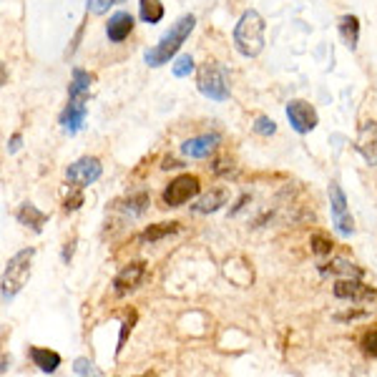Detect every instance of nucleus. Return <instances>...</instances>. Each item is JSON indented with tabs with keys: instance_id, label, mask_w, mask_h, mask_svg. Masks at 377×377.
Wrapping results in <instances>:
<instances>
[{
	"instance_id": "9b49d317",
	"label": "nucleus",
	"mask_w": 377,
	"mask_h": 377,
	"mask_svg": "<svg viewBox=\"0 0 377 377\" xmlns=\"http://www.w3.org/2000/svg\"><path fill=\"white\" fill-rule=\"evenodd\" d=\"M88 99H68V106L63 108L60 113V126L66 128L68 133H78L86 124V116H88Z\"/></svg>"
},
{
	"instance_id": "423d86ee",
	"label": "nucleus",
	"mask_w": 377,
	"mask_h": 377,
	"mask_svg": "<svg viewBox=\"0 0 377 377\" xmlns=\"http://www.w3.org/2000/svg\"><path fill=\"white\" fill-rule=\"evenodd\" d=\"M199 194V179L194 174H181L171 184L164 189V204L176 209V206L186 204V201H192L194 196Z\"/></svg>"
},
{
	"instance_id": "6ab92c4d",
	"label": "nucleus",
	"mask_w": 377,
	"mask_h": 377,
	"mask_svg": "<svg viewBox=\"0 0 377 377\" xmlns=\"http://www.w3.org/2000/svg\"><path fill=\"white\" fill-rule=\"evenodd\" d=\"M340 35H342L344 46L350 48V51H355L360 43V20L358 15H342L340 18Z\"/></svg>"
},
{
	"instance_id": "7c9ffc66",
	"label": "nucleus",
	"mask_w": 377,
	"mask_h": 377,
	"mask_svg": "<svg viewBox=\"0 0 377 377\" xmlns=\"http://www.w3.org/2000/svg\"><path fill=\"white\" fill-rule=\"evenodd\" d=\"M20 144H23V136H20V133H15L13 139L8 141V153H15V151H18Z\"/></svg>"
},
{
	"instance_id": "a878e982",
	"label": "nucleus",
	"mask_w": 377,
	"mask_h": 377,
	"mask_svg": "<svg viewBox=\"0 0 377 377\" xmlns=\"http://www.w3.org/2000/svg\"><path fill=\"white\" fill-rule=\"evenodd\" d=\"M332 242L327 237H324V234H315V237H312V251H315V254H319V257H324V254H332Z\"/></svg>"
},
{
	"instance_id": "4be33fe9",
	"label": "nucleus",
	"mask_w": 377,
	"mask_h": 377,
	"mask_svg": "<svg viewBox=\"0 0 377 377\" xmlns=\"http://www.w3.org/2000/svg\"><path fill=\"white\" fill-rule=\"evenodd\" d=\"M139 13L144 23H159L164 18V6H161V0H141L139 3Z\"/></svg>"
},
{
	"instance_id": "a211bd4d",
	"label": "nucleus",
	"mask_w": 377,
	"mask_h": 377,
	"mask_svg": "<svg viewBox=\"0 0 377 377\" xmlns=\"http://www.w3.org/2000/svg\"><path fill=\"white\" fill-rule=\"evenodd\" d=\"M91 83H93L91 73L81 71V68H73V81H71V86H68V99H88V96H91Z\"/></svg>"
},
{
	"instance_id": "5701e85b",
	"label": "nucleus",
	"mask_w": 377,
	"mask_h": 377,
	"mask_svg": "<svg viewBox=\"0 0 377 377\" xmlns=\"http://www.w3.org/2000/svg\"><path fill=\"white\" fill-rule=\"evenodd\" d=\"M360 347H362V352L367 358H377V330L365 332L362 340H360Z\"/></svg>"
},
{
	"instance_id": "f257e3e1",
	"label": "nucleus",
	"mask_w": 377,
	"mask_h": 377,
	"mask_svg": "<svg viewBox=\"0 0 377 377\" xmlns=\"http://www.w3.org/2000/svg\"><path fill=\"white\" fill-rule=\"evenodd\" d=\"M194 26H196V18H194V15H181V18L171 26V31H166L164 38H161L151 51H146V56H144L146 66L159 68V66H164V63H169L171 56H176V51L184 46V40L192 35Z\"/></svg>"
},
{
	"instance_id": "cd10ccee",
	"label": "nucleus",
	"mask_w": 377,
	"mask_h": 377,
	"mask_svg": "<svg viewBox=\"0 0 377 377\" xmlns=\"http://www.w3.org/2000/svg\"><path fill=\"white\" fill-rule=\"evenodd\" d=\"M73 372H76V375H96V377L101 375V370H96V365L86 358H78L73 362Z\"/></svg>"
},
{
	"instance_id": "20e7f679",
	"label": "nucleus",
	"mask_w": 377,
	"mask_h": 377,
	"mask_svg": "<svg viewBox=\"0 0 377 377\" xmlns=\"http://www.w3.org/2000/svg\"><path fill=\"white\" fill-rule=\"evenodd\" d=\"M196 88L201 96L212 101H226L232 96V86H229V71L217 60H209L204 66H199L196 71Z\"/></svg>"
},
{
	"instance_id": "f8f14e48",
	"label": "nucleus",
	"mask_w": 377,
	"mask_h": 377,
	"mask_svg": "<svg viewBox=\"0 0 377 377\" xmlns=\"http://www.w3.org/2000/svg\"><path fill=\"white\" fill-rule=\"evenodd\" d=\"M355 149L362 153V159L367 161V164L377 166V121H367V124L360 126Z\"/></svg>"
},
{
	"instance_id": "6e6552de",
	"label": "nucleus",
	"mask_w": 377,
	"mask_h": 377,
	"mask_svg": "<svg viewBox=\"0 0 377 377\" xmlns=\"http://www.w3.org/2000/svg\"><path fill=\"white\" fill-rule=\"evenodd\" d=\"M287 119H290L292 128L297 133H310L317 128V111H315V106L312 103H307V101L302 99H294L287 103Z\"/></svg>"
},
{
	"instance_id": "aec40b11",
	"label": "nucleus",
	"mask_w": 377,
	"mask_h": 377,
	"mask_svg": "<svg viewBox=\"0 0 377 377\" xmlns=\"http://www.w3.org/2000/svg\"><path fill=\"white\" fill-rule=\"evenodd\" d=\"M322 274H335V277H362V269L355 267L347 259H332L330 265L322 267Z\"/></svg>"
},
{
	"instance_id": "9d476101",
	"label": "nucleus",
	"mask_w": 377,
	"mask_h": 377,
	"mask_svg": "<svg viewBox=\"0 0 377 377\" xmlns=\"http://www.w3.org/2000/svg\"><path fill=\"white\" fill-rule=\"evenodd\" d=\"M144 277H146L144 262H131V265H126L124 269L116 274V279H113V292H116L119 297H124V294L136 290V287L144 282Z\"/></svg>"
},
{
	"instance_id": "2eb2a0df",
	"label": "nucleus",
	"mask_w": 377,
	"mask_h": 377,
	"mask_svg": "<svg viewBox=\"0 0 377 377\" xmlns=\"http://www.w3.org/2000/svg\"><path fill=\"white\" fill-rule=\"evenodd\" d=\"M15 217H18L20 224H23V226H31V229H33L35 234L43 232V224L48 221V214H43V212L38 209V206H33L31 201L20 204V209H18V214H15Z\"/></svg>"
},
{
	"instance_id": "f3484780",
	"label": "nucleus",
	"mask_w": 377,
	"mask_h": 377,
	"mask_svg": "<svg viewBox=\"0 0 377 377\" xmlns=\"http://www.w3.org/2000/svg\"><path fill=\"white\" fill-rule=\"evenodd\" d=\"M226 199H229V192H226V189H214V192L204 194V196L199 199L192 209L196 214H212V212H217V209H221V206L226 204Z\"/></svg>"
},
{
	"instance_id": "393cba45",
	"label": "nucleus",
	"mask_w": 377,
	"mask_h": 377,
	"mask_svg": "<svg viewBox=\"0 0 377 377\" xmlns=\"http://www.w3.org/2000/svg\"><path fill=\"white\" fill-rule=\"evenodd\" d=\"M192 71H194V58H192V56H179V58H176V63H174V76H176V78H186Z\"/></svg>"
},
{
	"instance_id": "b1692460",
	"label": "nucleus",
	"mask_w": 377,
	"mask_h": 377,
	"mask_svg": "<svg viewBox=\"0 0 377 377\" xmlns=\"http://www.w3.org/2000/svg\"><path fill=\"white\" fill-rule=\"evenodd\" d=\"M274 131H277V124H274L269 116H257V121H254V133H259V136H274Z\"/></svg>"
},
{
	"instance_id": "f03ea898",
	"label": "nucleus",
	"mask_w": 377,
	"mask_h": 377,
	"mask_svg": "<svg viewBox=\"0 0 377 377\" xmlns=\"http://www.w3.org/2000/svg\"><path fill=\"white\" fill-rule=\"evenodd\" d=\"M234 46L244 58H254L265 48V20L257 10H246L234 28Z\"/></svg>"
},
{
	"instance_id": "c756f323",
	"label": "nucleus",
	"mask_w": 377,
	"mask_h": 377,
	"mask_svg": "<svg viewBox=\"0 0 377 377\" xmlns=\"http://www.w3.org/2000/svg\"><path fill=\"white\" fill-rule=\"evenodd\" d=\"M81 204H83V194L76 192L73 196H68V199H66V212H76V209H78Z\"/></svg>"
},
{
	"instance_id": "412c9836",
	"label": "nucleus",
	"mask_w": 377,
	"mask_h": 377,
	"mask_svg": "<svg viewBox=\"0 0 377 377\" xmlns=\"http://www.w3.org/2000/svg\"><path fill=\"white\" fill-rule=\"evenodd\" d=\"M179 232V224L176 221H164V224H153V226H149L144 234H141V242H159V239H164V237H171V234H176Z\"/></svg>"
},
{
	"instance_id": "dca6fc26",
	"label": "nucleus",
	"mask_w": 377,
	"mask_h": 377,
	"mask_svg": "<svg viewBox=\"0 0 377 377\" xmlns=\"http://www.w3.org/2000/svg\"><path fill=\"white\" fill-rule=\"evenodd\" d=\"M28 355H31V360L35 362V367H38L40 372H46V375H51V372H56L60 367V355L53 350H46V347H31Z\"/></svg>"
},
{
	"instance_id": "2f4dec72",
	"label": "nucleus",
	"mask_w": 377,
	"mask_h": 377,
	"mask_svg": "<svg viewBox=\"0 0 377 377\" xmlns=\"http://www.w3.org/2000/svg\"><path fill=\"white\" fill-rule=\"evenodd\" d=\"M73 246H76V239H73V242H68L66 249H63V262H66V265L73 259Z\"/></svg>"
},
{
	"instance_id": "4468645a",
	"label": "nucleus",
	"mask_w": 377,
	"mask_h": 377,
	"mask_svg": "<svg viewBox=\"0 0 377 377\" xmlns=\"http://www.w3.org/2000/svg\"><path fill=\"white\" fill-rule=\"evenodd\" d=\"M131 31H133V15L126 13V10L113 13L106 26V35L111 43H124V40L131 35Z\"/></svg>"
},
{
	"instance_id": "0eeeda50",
	"label": "nucleus",
	"mask_w": 377,
	"mask_h": 377,
	"mask_svg": "<svg viewBox=\"0 0 377 377\" xmlns=\"http://www.w3.org/2000/svg\"><path fill=\"white\" fill-rule=\"evenodd\" d=\"M101 174H103V166H101V161L96 159V156H83V159L73 161V164L68 166L66 179L71 181L73 186L83 189V186H91L93 181H99Z\"/></svg>"
},
{
	"instance_id": "7ed1b4c3",
	"label": "nucleus",
	"mask_w": 377,
	"mask_h": 377,
	"mask_svg": "<svg viewBox=\"0 0 377 377\" xmlns=\"http://www.w3.org/2000/svg\"><path fill=\"white\" fill-rule=\"evenodd\" d=\"M35 257V249H20L18 254L8 259L6 271H3V287H0V294H3V305H10L13 297L18 294L23 287H26L28 277H31V262Z\"/></svg>"
},
{
	"instance_id": "c85d7f7f",
	"label": "nucleus",
	"mask_w": 377,
	"mask_h": 377,
	"mask_svg": "<svg viewBox=\"0 0 377 377\" xmlns=\"http://www.w3.org/2000/svg\"><path fill=\"white\" fill-rule=\"evenodd\" d=\"M116 3H124V0H88V10L101 15V13H106L111 6H116Z\"/></svg>"
},
{
	"instance_id": "bb28decb",
	"label": "nucleus",
	"mask_w": 377,
	"mask_h": 377,
	"mask_svg": "<svg viewBox=\"0 0 377 377\" xmlns=\"http://www.w3.org/2000/svg\"><path fill=\"white\" fill-rule=\"evenodd\" d=\"M133 324H136V312H131V315H128V317L124 319V324H121V335H119V347H116V352H121V350H124V344H126V340H128V335H131Z\"/></svg>"
},
{
	"instance_id": "39448f33",
	"label": "nucleus",
	"mask_w": 377,
	"mask_h": 377,
	"mask_svg": "<svg viewBox=\"0 0 377 377\" xmlns=\"http://www.w3.org/2000/svg\"><path fill=\"white\" fill-rule=\"evenodd\" d=\"M330 209H332V221L337 226V232L350 237L355 232V219H352L350 209H347V196H344L342 186L337 181L330 184Z\"/></svg>"
},
{
	"instance_id": "ddd939ff",
	"label": "nucleus",
	"mask_w": 377,
	"mask_h": 377,
	"mask_svg": "<svg viewBox=\"0 0 377 377\" xmlns=\"http://www.w3.org/2000/svg\"><path fill=\"white\" fill-rule=\"evenodd\" d=\"M219 141H221L219 133H204V136L184 141V144H181V153H184V156H192V159H206V156L214 153Z\"/></svg>"
},
{
	"instance_id": "1a4fd4ad",
	"label": "nucleus",
	"mask_w": 377,
	"mask_h": 377,
	"mask_svg": "<svg viewBox=\"0 0 377 377\" xmlns=\"http://www.w3.org/2000/svg\"><path fill=\"white\" fill-rule=\"evenodd\" d=\"M335 297L352 299V302H372L377 297V292L372 287L362 285L358 277H344L335 282Z\"/></svg>"
}]
</instances>
